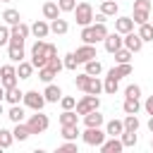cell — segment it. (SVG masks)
<instances>
[{"label": "cell", "instance_id": "cb8c5ba5", "mask_svg": "<svg viewBox=\"0 0 153 153\" xmlns=\"http://www.w3.org/2000/svg\"><path fill=\"white\" fill-rule=\"evenodd\" d=\"M43 17L50 19V22L57 19V17H60V7H57V2H45V5H43Z\"/></svg>", "mask_w": 153, "mask_h": 153}, {"label": "cell", "instance_id": "e0dca14e", "mask_svg": "<svg viewBox=\"0 0 153 153\" xmlns=\"http://www.w3.org/2000/svg\"><path fill=\"white\" fill-rule=\"evenodd\" d=\"M22 98H24V91H19V86L5 88V100H7L10 105H14V103H22Z\"/></svg>", "mask_w": 153, "mask_h": 153}, {"label": "cell", "instance_id": "4316f807", "mask_svg": "<svg viewBox=\"0 0 153 153\" xmlns=\"http://www.w3.org/2000/svg\"><path fill=\"white\" fill-rule=\"evenodd\" d=\"M117 86H120V79H115V76H105V81H103V91L108 93V96H115L117 93Z\"/></svg>", "mask_w": 153, "mask_h": 153}, {"label": "cell", "instance_id": "4fadbf2b", "mask_svg": "<svg viewBox=\"0 0 153 153\" xmlns=\"http://www.w3.org/2000/svg\"><path fill=\"white\" fill-rule=\"evenodd\" d=\"M115 31L117 33H129V31H134V19L131 17H120V19H115Z\"/></svg>", "mask_w": 153, "mask_h": 153}, {"label": "cell", "instance_id": "3957f363", "mask_svg": "<svg viewBox=\"0 0 153 153\" xmlns=\"http://www.w3.org/2000/svg\"><path fill=\"white\" fill-rule=\"evenodd\" d=\"M100 108V98L98 96H91V93H86L81 100H76V115H86V112H91V110H98Z\"/></svg>", "mask_w": 153, "mask_h": 153}, {"label": "cell", "instance_id": "7dc6e473", "mask_svg": "<svg viewBox=\"0 0 153 153\" xmlns=\"http://www.w3.org/2000/svg\"><path fill=\"white\" fill-rule=\"evenodd\" d=\"M57 151H62V153H79L76 141H65L62 146H57Z\"/></svg>", "mask_w": 153, "mask_h": 153}, {"label": "cell", "instance_id": "30bf717a", "mask_svg": "<svg viewBox=\"0 0 153 153\" xmlns=\"http://www.w3.org/2000/svg\"><path fill=\"white\" fill-rule=\"evenodd\" d=\"M76 60H79V65H84V62H88V60H93V57H98L96 55V45H91V43H84L81 48H76Z\"/></svg>", "mask_w": 153, "mask_h": 153}, {"label": "cell", "instance_id": "7402d4cb", "mask_svg": "<svg viewBox=\"0 0 153 153\" xmlns=\"http://www.w3.org/2000/svg\"><path fill=\"white\" fill-rule=\"evenodd\" d=\"M50 31H53V33H57V36L67 33V31H69L67 19H60V17H57V19H53V22H50Z\"/></svg>", "mask_w": 153, "mask_h": 153}, {"label": "cell", "instance_id": "9a60e30c", "mask_svg": "<svg viewBox=\"0 0 153 153\" xmlns=\"http://www.w3.org/2000/svg\"><path fill=\"white\" fill-rule=\"evenodd\" d=\"M31 33H33L36 38H45V36L50 33V24H48V22H43V19H38V22H33V24H31Z\"/></svg>", "mask_w": 153, "mask_h": 153}, {"label": "cell", "instance_id": "ffe728a7", "mask_svg": "<svg viewBox=\"0 0 153 153\" xmlns=\"http://www.w3.org/2000/svg\"><path fill=\"white\" fill-rule=\"evenodd\" d=\"M110 76H115V79H122V76H129L131 74V65L129 62H122V65H117V67H112L110 72H108Z\"/></svg>", "mask_w": 153, "mask_h": 153}, {"label": "cell", "instance_id": "74e56055", "mask_svg": "<svg viewBox=\"0 0 153 153\" xmlns=\"http://www.w3.org/2000/svg\"><path fill=\"white\" fill-rule=\"evenodd\" d=\"M122 124H124V131H136L139 129V117L136 115H127L122 120Z\"/></svg>", "mask_w": 153, "mask_h": 153}, {"label": "cell", "instance_id": "f35d334b", "mask_svg": "<svg viewBox=\"0 0 153 153\" xmlns=\"http://www.w3.org/2000/svg\"><path fill=\"white\" fill-rule=\"evenodd\" d=\"M31 57H45V41H36L33 45H31Z\"/></svg>", "mask_w": 153, "mask_h": 153}, {"label": "cell", "instance_id": "9f6ffc18", "mask_svg": "<svg viewBox=\"0 0 153 153\" xmlns=\"http://www.w3.org/2000/svg\"><path fill=\"white\" fill-rule=\"evenodd\" d=\"M148 129H151V134H153V115L148 117Z\"/></svg>", "mask_w": 153, "mask_h": 153}, {"label": "cell", "instance_id": "2e32d148", "mask_svg": "<svg viewBox=\"0 0 153 153\" xmlns=\"http://www.w3.org/2000/svg\"><path fill=\"white\" fill-rule=\"evenodd\" d=\"M103 122H105V117H103L98 110H91V112L84 115V124H86V127H100Z\"/></svg>", "mask_w": 153, "mask_h": 153}, {"label": "cell", "instance_id": "8fae6325", "mask_svg": "<svg viewBox=\"0 0 153 153\" xmlns=\"http://www.w3.org/2000/svg\"><path fill=\"white\" fill-rule=\"evenodd\" d=\"M98 148H100V153H120L124 146H122L120 136H110V141H103Z\"/></svg>", "mask_w": 153, "mask_h": 153}, {"label": "cell", "instance_id": "8992f818", "mask_svg": "<svg viewBox=\"0 0 153 153\" xmlns=\"http://www.w3.org/2000/svg\"><path fill=\"white\" fill-rule=\"evenodd\" d=\"M22 103L36 112V110H43L45 98H43V93H38V91H26V93H24V98H22Z\"/></svg>", "mask_w": 153, "mask_h": 153}, {"label": "cell", "instance_id": "f5cc1de1", "mask_svg": "<svg viewBox=\"0 0 153 153\" xmlns=\"http://www.w3.org/2000/svg\"><path fill=\"white\" fill-rule=\"evenodd\" d=\"M48 65H50V67H53V69H55V72H60V69H62V67H65V65H62V60H60V57H50V60H48Z\"/></svg>", "mask_w": 153, "mask_h": 153}, {"label": "cell", "instance_id": "7a4b0ae2", "mask_svg": "<svg viewBox=\"0 0 153 153\" xmlns=\"http://www.w3.org/2000/svg\"><path fill=\"white\" fill-rule=\"evenodd\" d=\"M26 124H29V131L31 134H43L50 127V120H48V115H43L41 110H36V115H31Z\"/></svg>", "mask_w": 153, "mask_h": 153}, {"label": "cell", "instance_id": "83f0119b", "mask_svg": "<svg viewBox=\"0 0 153 153\" xmlns=\"http://www.w3.org/2000/svg\"><path fill=\"white\" fill-rule=\"evenodd\" d=\"M7 117H10V122H24V108L19 105V103H14L12 108H10V112H7Z\"/></svg>", "mask_w": 153, "mask_h": 153}, {"label": "cell", "instance_id": "603a6c76", "mask_svg": "<svg viewBox=\"0 0 153 153\" xmlns=\"http://www.w3.org/2000/svg\"><path fill=\"white\" fill-rule=\"evenodd\" d=\"M103 91V81L98 79V76H91L88 79V84H86V88H84V93H91V96H98Z\"/></svg>", "mask_w": 153, "mask_h": 153}, {"label": "cell", "instance_id": "680465c9", "mask_svg": "<svg viewBox=\"0 0 153 153\" xmlns=\"http://www.w3.org/2000/svg\"><path fill=\"white\" fill-rule=\"evenodd\" d=\"M0 2H12V0H0Z\"/></svg>", "mask_w": 153, "mask_h": 153}, {"label": "cell", "instance_id": "ee69618b", "mask_svg": "<svg viewBox=\"0 0 153 153\" xmlns=\"http://www.w3.org/2000/svg\"><path fill=\"white\" fill-rule=\"evenodd\" d=\"M131 19H134V24H146L148 22V12L146 10H134V17Z\"/></svg>", "mask_w": 153, "mask_h": 153}, {"label": "cell", "instance_id": "91938a15", "mask_svg": "<svg viewBox=\"0 0 153 153\" xmlns=\"http://www.w3.org/2000/svg\"><path fill=\"white\" fill-rule=\"evenodd\" d=\"M151 148H153V139H151Z\"/></svg>", "mask_w": 153, "mask_h": 153}, {"label": "cell", "instance_id": "db71d44e", "mask_svg": "<svg viewBox=\"0 0 153 153\" xmlns=\"http://www.w3.org/2000/svg\"><path fill=\"white\" fill-rule=\"evenodd\" d=\"M143 110H146L148 115H153V96H148V98H146V103H143Z\"/></svg>", "mask_w": 153, "mask_h": 153}, {"label": "cell", "instance_id": "ba28073f", "mask_svg": "<svg viewBox=\"0 0 153 153\" xmlns=\"http://www.w3.org/2000/svg\"><path fill=\"white\" fill-rule=\"evenodd\" d=\"M122 45H124L127 50H131V53H139V50L143 48V41H141L139 33L129 31V33H124V38H122Z\"/></svg>", "mask_w": 153, "mask_h": 153}, {"label": "cell", "instance_id": "60d3db41", "mask_svg": "<svg viewBox=\"0 0 153 153\" xmlns=\"http://www.w3.org/2000/svg\"><path fill=\"white\" fill-rule=\"evenodd\" d=\"M93 31H96V38L103 41L108 36V29H105V22H93Z\"/></svg>", "mask_w": 153, "mask_h": 153}, {"label": "cell", "instance_id": "8d00e7d4", "mask_svg": "<svg viewBox=\"0 0 153 153\" xmlns=\"http://www.w3.org/2000/svg\"><path fill=\"white\" fill-rule=\"evenodd\" d=\"M139 36H141V41L146 43V41H153V24H139Z\"/></svg>", "mask_w": 153, "mask_h": 153}, {"label": "cell", "instance_id": "836d02e7", "mask_svg": "<svg viewBox=\"0 0 153 153\" xmlns=\"http://www.w3.org/2000/svg\"><path fill=\"white\" fill-rule=\"evenodd\" d=\"M112 55H115V62H117V65H122V62H129L134 53H131V50H127V48L122 45V48H117V50H115Z\"/></svg>", "mask_w": 153, "mask_h": 153}, {"label": "cell", "instance_id": "681fc988", "mask_svg": "<svg viewBox=\"0 0 153 153\" xmlns=\"http://www.w3.org/2000/svg\"><path fill=\"white\" fill-rule=\"evenodd\" d=\"M10 43V26H0V45H7Z\"/></svg>", "mask_w": 153, "mask_h": 153}, {"label": "cell", "instance_id": "5b68a950", "mask_svg": "<svg viewBox=\"0 0 153 153\" xmlns=\"http://www.w3.org/2000/svg\"><path fill=\"white\" fill-rule=\"evenodd\" d=\"M0 84H2L5 88L17 86V67H14V65H2V67H0Z\"/></svg>", "mask_w": 153, "mask_h": 153}, {"label": "cell", "instance_id": "277c9868", "mask_svg": "<svg viewBox=\"0 0 153 153\" xmlns=\"http://www.w3.org/2000/svg\"><path fill=\"white\" fill-rule=\"evenodd\" d=\"M105 131L100 129V127H86V131L81 134V139H84V143H88V146H100L103 141H105Z\"/></svg>", "mask_w": 153, "mask_h": 153}, {"label": "cell", "instance_id": "f546056e", "mask_svg": "<svg viewBox=\"0 0 153 153\" xmlns=\"http://www.w3.org/2000/svg\"><path fill=\"white\" fill-rule=\"evenodd\" d=\"M31 74H33V65L22 60L19 67H17V76H19V79H31Z\"/></svg>", "mask_w": 153, "mask_h": 153}, {"label": "cell", "instance_id": "4dcf8cb0", "mask_svg": "<svg viewBox=\"0 0 153 153\" xmlns=\"http://www.w3.org/2000/svg\"><path fill=\"white\" fill-rule=\"evenodd\" d=\"M55 76H57V72H55L50 65H45V67H41V69H38V79H41V81H45V84H50Z\"/></svg>", "mask_w": 153, "mask_h": 153}, {"label": "cell", "instance_id": "9c48e42d", "mask_svg": "<svg viewBox=\"0 0 153 153\" xmlns=\"http://www.w3.org/2000/svg\"><path fill=\"white\" fill-rule=\"evenodd\" d=\"M29 33H31V26H29V24H24V22H17V24H12V26H10V38L26 41V38H29Z\"/></svg>", "mask_w": 153, "mask_h": 153}, {"label": "cell", "instance_id": "5bb4252c", "mask_svg": "<svg viewBox=\"0 0 153 153\" xmlns=\"http://www.w3.org/2000/svg\"><path fill=\"white\" fill-rule=\"evenodd\" d=\"M43 98H45V103H57L62 98V88L55 86V84H48L45 91H43Z\"/></svg>", "mask_w": 153, "mask_h": 153}, {"label": "cell", "instance_id": "e575fe53", "mask_svg": "<svg viewBox=\"0 0 153 153\" xmlns=\"http://www.w3.org/2000/svg\"><path fill=\"white\" fill-rule=\"evenodd\" d=\"M60 124H79V115H76L74 110H62Z\"/></svg>", "mask_w": 153, "mask_h": 153}, {"label": "cell", "instance_id": "b9f144b4", "mask_svg": "<svg viewBox=\"0 0 153 153\" xmlns=\"http://www.w3.org/2000/svg\"><path fill=\"white\" fill-rule=\"evenodd\" d=\"M60 105H62V110H74V108H76V98L62 96V98H60Z\"/></svg>", "mask_w": 153, "mask_h": 153}, {"label": "cell", "instance_id": "f1b7e54d", "mask_svg": "<svg viewBox=\"0 0 153 153\" xmlns=\"http://www.w3.org/2000/svg\"><path fill=\"white\" fill-rule=\"evenodd\" d=\"M79 136V124H62V139L65 141H74Z\"/></svg>", "mask_w": 153, "mask_h": 153}, {"label": "cell", "instance_id": "52a82bcc", "mask_svg": "<svg viewBox=\"0 0 153 153\" xmlns=\"http://www.w3.org/2000/svg\"><path fill=\"white\" fill-rule=\"evenodd\" d=\"M7 57H10L12 62H22V60H24V41L10 38V43H7Z\"/></svg>", "mask_w": 153, "mask_h": 153}, {"label": "cell", "instance_id": "ab89813d", "mask_svg": "<svg viewBox=\"0 0 153 153\" xmlns=\"http://www.w3.org/2000/svg\"><path fill=\"white\" fill-rule=\"evenodd\" d=\"M12 141H14L12 131H10V129H0V148H10Z\"/></svg>", "mask_w": 153, "mask_h": 153}, {"label": "cell", "instance_id": "11a10c76", "mask_svg": "<svg viewBox=\"0 0 153 153\" xmlns=\"http://www.w3.org/2000/svg\"><path fill=\"white\" fill-rule=\"evenodd\" d=\"M0 100H5V86L0 84Z\"/></svg>", "mask_w": 153, "mask_h": 153}, {"label": "cell", "instance_id": "f907efd6", "mask_svg": "<svg viewBox=\"0 0 153 153\" xmlns=\"http://www.w3.org/2000/svg\"><path fill=\"white\" fill-rule=\"evenodd\" d=\"M134 10H146V12H151V0H134Z\"/></svg>", "mask_w": 153, "mask_h": 153}, {"label": "cell", "instance_id": "d6986e66", "mask_svg": "<svg viewBox=\"0 0 153 153\" xmlns=\"http://www.w3.org/2000/svg\"><path fill=\"white\" fill-rule=\"evenodd\" d=\"M12 136H14L17 141H26V139L31 136V131H29V124H24V122H17V124H14V129H12Z\"/></svg>", "mask_w": 153, "mask_h": 153}, {"label": "cell", "instance_id": "f6af8a7d", "mask_svg": "<svg viewBox=\"0 0 153 153\" xmlns=\"http://www.w3.org/2000/svg\"><path fill=\"white\" fill-rule=\"evenodd\" d=\"M67 69H76V65H79V60H76V55L74 53H67L65 55V62H62Z\"/></svg>", "mask_w": 153, "mask_h": 153}, {"label": "cell", "instance_id": "7bdbcfd3", "mask_svg": "<svg viewBox=\"0 0 153 153\" xmlns=\"http://www.w3.org/2000/svg\"><path fill=\"white\" fill-rule=\"evenodd\" d=\"M57 7H60V12H74L76 0H57Z\"/></svg>", "mask_w": 153, "mask_h": 153}, {"label": "cell", "instance_id": "d4e9b609", "mask_svg": "<svg viewBox=\"0 0 153 153\" xmlns=\"http://www.w3.org/2000/svg\"><path fill=\"white\" fill-rule=\"evenodd\" d=\"M81 41H84V43H91V45H96V43H98V38H96V31H93V24H88V26H81Z\"/></svg>", "mask_w": 153, "mask_h": 153}, {"label": "cell", "instance_id": "484cf974", "mask_svg": "<svg viewBox=\"0 0 153 153\" xmlns=\"http://www.w3.org/2000/svg\"><path fill=\"white\" fill-rule=\"evenodd\" d=\"M84 72L86 74H91V76H98L100 72H103V65L93 57V60H88V62H84Z\"/></svg>", "mask_w": 153, "mask_h": 153}, {"label": "cell", "instance_id": "c3c4849f", "mask_svg": "<svg viewBox=\"0 0 153 153\" xmlns=\"http://www.w3.org/2000/svg\"><path fill=\"white\" fill-rule=\"evenodd\" d=\"M124 96H129V98H139V96H141V86H136V84H129V86L124 88Z\"/></svg>", "mask_w": 153, "mask_h": 153}, {"label": "cell", "instance_id": "44dd1931", "mask_svg": "<svg viewBox=\"0 0 153 153\" xmlns=\"http://www.w3.org/2000/svg\"><path fill=\"white\" fill-rule=\"evenodd\" d=\"M122 131H124L122 120H110V122L105 124V134H108V136H120Z\"/></svg>", "mask_w": 153, "mask_h": 153}, {"label": "cell", "instance_id": "7c38bea8", "mask_svg": "<svg viewBox=\"0 0 153 153\" xmlns=\"http://www.w3.org/2000/svg\"><path fill=\"white\" fill-rule=\"evenodd\" d=\"M103 45H105V50L108 53H115L117 48H122V36L115 31V33H108L105 38H103Z\"/></svg>", "mask_w": 153, "mask_h": 153}, {"label": "cell", "instance_id": "d6a6232c", "mask_svg": "<svg viewBox=\"0 0 153 153\" xmlns=\"http://www.w3.org/2000/svg\"><path fill=\"white\" fill-rule=\"evenodd\" d=\"M100 12L105 17H115L117 14V2L115 0H100Z\"/></svg>", "mask_w": 153, "mask_h": 153}, {"label": "cell", "instance_id": "816d5d0a", "mask_svg": "<svg viewBox=\"0 0 153 153\" xmlns=\"http://www.w3.org/2000/svg\"><path fill=\"white\" fill-rule=\"evenodd\" d=\"M45 57L50 60V57H57V48L53 45V43H45Z\"/></svg>", "mask_w": 153, "mask_h": 153}, {"label": "cell", "instance_id": "d590c367", "mask_svg": "<svg viewBox=\"0 0 153 153\" xmlns=\"http://www.w3.org/2000/svg\"><path fill=\"white\" fill-rule=\"evenodd\" d=\"M2 19H5V24H7V26H12V24H17V22H22V17H19V12H17V10H12V7L2 12Z\"/></svg>", "mask_w": 153, "mask_h": 153}, {"label": "cell", "instance_id": "6f0895ef", "mask_svg": "<svg viewBox=\"0 0 153 153\" xmlns=\"http://www.w3.org/2000/svg\"><path fill=\"white\" fill-rule=\"evenodd\" d=\"M0 115H2V100H0Z\"/></svg>", "mask_w": 153, "mask_h": 153}, {"label": "cell", "instance_id": "ac0fdd59", "mask_svg": "<svg viewBox=\"0 0 153 153\" xmlns=\"http://www.w3.org/2000/svg\"><path fill=\"white\" fill-rule=\"evenodd\" d=\"M122 110H124L127 115H136V112L141 110V103H139V98H129V96H124V103H122Z\"/></svg>", "mask_w": 153, "mask_h": 153}, {"label": "cell", "instance_id": "bcb514c9", "mask_svg": "<svg viewBox=\"0 0 153 153\" xmlns=\"http://www.w3.org/2000/svg\"><path fill=\"white\" fill-rule=\"evenodd\" d=\"M88 79H91V74H86V72H84V74H76V79H74L76 88H79V91H84V88H86V84H88Z\"/></svg>", "mask_w": 153, "mask_h": 153}, {"label": "cell", "instance_id": "1f68e13d", "mask_svg": "<svg viewBox=\"0 0 153 153\" xmlns=\"http://www.w3.org/2000/svg\"><path fill=\"white\" fill-rule=\"evenodd\" d=\"M120 141H122L124 148H131V146H136L139 136H136V131H122V134H120Z\"/></svg>", "mask_w": 153, "mask_h": 153}, {"label": "cell", "instance_id": "6da1fadb", "mask_svg": "<svg viewBox=\"0 0 153 153\" xmlns=\"http://www.w3.org/2000/svg\"><path fill=\"white\" fill-rule=\"evenodd\" d=\"M74 17H76V24L79 26H88V24H93V7L88 2H76Z\"/></svg>", "mask_w": 153, "mask_h": 153}]
</instances>
